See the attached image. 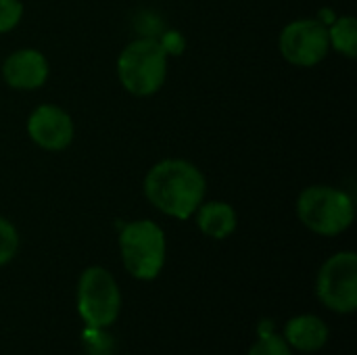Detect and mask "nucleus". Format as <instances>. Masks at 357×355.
Wrapping results in <instances>:
<instances>
[{
  "mask_svg": "<svg viewBox=\"0 0 357 355\" xmlns=\"http://www.w3.org/2000/svg\"><path fill=\"white\" fill-rule=\"evenodd\" d=\"M144 195L161 213L188 220L205 201L207 180L203 172L186 159H163L149 169Z\"/></svg>",
  "mask_w": 357,
  "mask_h": 355,
  "instance_id": "1",
  "label": "nucleus"
},
{
  "mask_svg": "<svg viewBox=\"0 0 357 355\" xmlns=\"http://www.w3.org/2000/svg\"><path fill=\"white\" fill-rule=\"evenodd\" d=\"M167 50L157 38H136L117 56V77L134 96H153L167 77Z\"/></svg>",
  "mask_w": 357,
  "mask_h": 355,
  "instance_id": "2",
  "label": "nucleus"
},
{
  "mask_svg": "<svg viewBox=\"0 0 357 355\" xmlns=\"http://www.w3.org/2000/svg\"><path fill=\"white\" fill-rule=\"evenodd\" d=\"M297 216L314 234L337 236L354 224L356 207L354 199L345 190L326 184H314L301 190L297 199Z\"/></svg>",
  "mask_w": 357,
  "mask_h": 355,
  "instance_id": "3",
  "label": "nucleus"
},
{
  "mask_svg": "<svg viewBox=\"0 0 357 355\" xmlns=\"http://www.w3.org/2000/svg\"><path fill=\"white\" fill-rule=\"evenodd\" d=\"M119 253L123 268L138 280H155L167 255L165 234L153 220L128 222L119 232Z\"/></svg>",
  "mask_w": 357,
  "mask_h": 355,
  "instance_id": "4",
  "label": "nucleus"
},
{
  "mask_svg": "<svg viewBox=\"0 0 357 355\" xmlns=\"http://www.w3.org/2000/svg\"><path fill=\"white\" fill-rule=\"evenodd\" d=\"M121 310V293L111 276L100 266L86 268L77 282V312L88 328H109Z\"/></svg>",
  "mask_w": 357,
  "mask_h": 355,
  "instance_id": "5",
  "label": "nucleus"
},
{
  "mask_svg": "<svg viewBox=\"0 0 357 355\" xmlns=\"http://www.w3.org/2000/svg\"><path fill=\"white\" fill-rule=\"evenodd\" d=\"M316 293L322 305L337 314L357 310V255L354 251L335 253L318 272Z\"/></svg>",
  "mask_w": 357,
  "mask_h": 355,
  "instance_id": "6",
  "label": "nucleus"
},
{
  "mask_svg": "<svg viewBox=\"0 0 357 355\" xmlns=\"http://www.w3.org/2000/svg\"><path fill=\"white\" fill-rule=\"evenodd\" d=\"M284 61L295 67H314L322 63L331 50L328 27L320 19H297L284 25L278 38Z\"/></svg>",
  "mask_w": 357,
  "mask_h": 355,
  "instance_id": "7",
  "label": "nucleus"
},
{
  "mask_svg": "<svg viewBox=\"0 0 357 355\" xmlns=\"http://www.w3.org/2000/svg\"><path fill=\"white\" fill-rule=\"evenodd\" d=\"M27 134L31 142L44 151L59 153L73 142V119L56 105H40L27 117Z\"/></svg>",
  "mask_w": 357,
  "mask_h": 355,
  "instance_id": "8",
  "label": "nucleus"
},
{
  "mask_svg": "<svg viewBox=\"0 0 357 355\" xmlns=\"http://www.w3.org/2000/svg\"><path fill=\"white\" fill-rule=\"evenodd\" d=\"M48 61L36 48H19L2 63V77L13 90H38L48 80Z\"/></svg>",
  "mask_w": 357,
  "mask_h": 355,
  "instance_id": "9",
  "label": "nucleus"
},
{
  "mask_svg": "<svg viewBox=\"0 0 357 355\" xmlns=\"http://www.w3.org/2000/svg\"><path fill=\"white\" fill-rule=\"evenodd\" d=\"M284 341L291 349H299L305 354L318 352L328 341V326L318 316H297L284 326Z\"/></svg>",
  "mask_w": 357,
  "mask_h": 355,
  "instance_id": "10",
  "label": "nucleus"
},
{
  "mask_svg": "<svg viewBox=\"0 0 357 355\" xmlns=\"http://www.w3.org/2000/svg\"><path fill=\"white\" fill-rule=\"evenodd\" d=\"M195 216H197L199 230L205 236L215 239V241L228 239L236 230V224H238L234 207L224 201H207V203L203 201L199 209L195 211Z\"/></svg>",
  "mask_w": 357,
  "mask_h": 355,
  "instance_id": "11",
  "label": "nucleus"
},
{
  "mask_svg": "<svg viewBox=\"0 0 357 355\" xmlns=\"http://www.w3.org/2000/svg\"><path fill=\"white\" fill-rule=\"evenodd\" d=\"M328 42L335 50L345 54L347 59H356L357 54V23L351 15L337 17L328 27Z\"/></svg>",
  "mask_w": 357,
  "mask_h": 355,
  "instance_id": "12",
  "label": "nucleus"
},
{
  "mask_svg": "<svg viewBox=\"0 0 357 355\" xmlns=\"http://www.w3.org/2000/svg\"><path fill=\"white\" fill-rule=\"evenodd\" d=\"M19 251V232L17 228L0 216V268L13 262Z\"/></svg>",
  "mask_w": 357,
  "mask_h": 355,
  "instance_id": "13",
  "label": "nucleus"
},
{
  "mask_svg": "<svg viewBox=\"0 0 357 355\" xmlns=\"http://www.w3.org/2000/svg\"><path fill=\"white\" fill-rule=\"evenodd\" d=\"M249 355H293V349L289 347L284 337H278L274 333H266L249 349Z\"/></svg>",
  "mask_w": 357,
  "mask_h": 355,
  "instance_id": "14",
  "label": "nucleus"
},
{
  "mask_svg": "<svg viewBox=\"0 0 357 355\" xmlns=\"http://www.w3.org/2000/svg\"><path fill=\"white\" fill-rule=\"evenodd\" d=\"M86 352L88 355H111L113 354V339L105 333V328H88L84 333Z\"/></svg>",
  "mask_w": 357,
  "mask_h": 355,
  "instance_id": "15",
  "label": "nucleus"
},
{
  "mask_svg": "<svg viewBox=\"0 0 357 355\" xmlns=\"http://www.w3.org/2000/svg\"><path fill=\"white\" fill-rule=\"evenodd\" d=\"M23 17L21 0H0V33H6L19 25Z\"/></svg>",
  "mask_w": 357,
  "mask_h": 355,
  "instance_id": "16",
  "label": "nucleus"
},
{
  "mask_svg": "<svg viewBox=\"0 0 357 355\" xmlns=\"http://www.w3.org/2000/svg\"><path fill=\"white\" fill-rule=\"evenodd\" d=\"M163 44V48L167 50V54H180L184 48V40L180 38L178 31H167L163 40H159Z\"/></svg>",
  "mask_w": 357,
  "mask_h": 355,
  "instance_id": "17",
  "label": "nucleus"
}]
</instances>
